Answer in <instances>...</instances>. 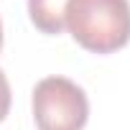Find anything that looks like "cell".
<instances>
[{
  "label": "cell",
  "mask_w": 130,
  "mask_h": 130,
  "mask_svg": "<svg viewBox=\"0 0 130 130\" xmlns=\"http://www.w3.org/2000/svg\"><path fill=\"white\" fill-rule=\"evenodd\" d=\"M64 28L74 41L94 54H112L130 41L127 0H69Z\"/></svg>",
  "instance_id": "1"
},
{
  "label": "cell",
  "mask_w": 130,
  "mask_h": 130,
  "mask_svg": "<svg viewBox=\"0 0 130 130\" xmlns=\"http://www.w3.org/2000/svg\"><path fill=\"white\" fill-rule=\"evenodd\" d=\"M38 130H84L89 120V100L84 89L67 77H43L31 97Z\"/></svg>",
  "instance_id": "2"
},
{
  "label": "cell",
  "mask_w": 130,
  "mask_h": 130,
  "mask_svg": "<svg viewBox=\"0 0 130 130\" xmlns=\"http://www.w3.org/2000/svg\"><path fill=\"white\" fill-rule=\"evenodd\" d=\"M69 0H28L31 23L48 36H59L64 31V13Z\"/></svg>",
  "instance_id": "3"
},
{
  "label": "cell",
  "mask_w": 130,
  "mask_h": 130,
  "mask_svg": "<svg viewBox=\"0 0 130 130\" xmlns=\"http://www.w3.org/2000/svg\"><path fill=\"white\" fill-rule=\"evenodd\" d=\"M10 84H8V77H5V72L0 69V122H3L5 117H8V112H10Z\"/></svg>",
  "instance_id": "4"
},
{
  "label": "cell",
  "mask_w": 130,
  "mask_h": 130,
  "mask_svg": "<svg viewBox=\"0 0 130 130\" xmlns=\"http://www.w3.org/2000/svg\"><path fill=\"white\" fill-rule=\"evenodd\" d=\"M0 48H3V23H0Z\"/></svg>",
  "instance_id": "5"
}]
</instances>
